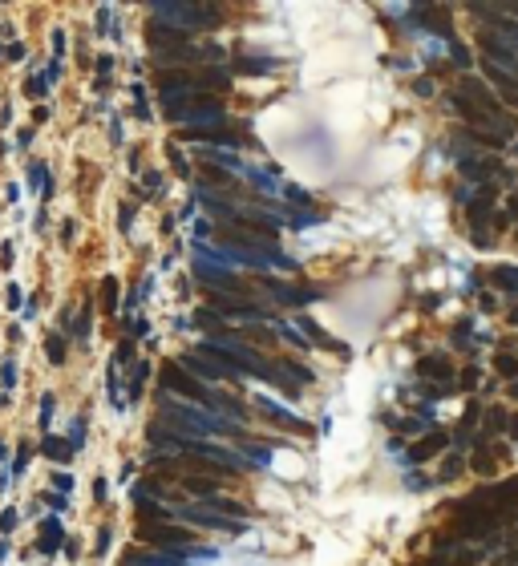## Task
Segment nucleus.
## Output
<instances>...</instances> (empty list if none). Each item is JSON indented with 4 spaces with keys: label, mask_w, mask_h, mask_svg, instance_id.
Wrapping results in <instances>:
<instances>
[{
    "label": "nucleus",
    "mask_w": 518,
    "mask_h": 566,
    "mask_svg": "<svg viewBox=\"0 0 518 566\" xmlns=\"http://www.w3.org/2000/svg\"><path fill=\"white\" fill-rule=\"evenodd\" d=\"M138 538H146V542H187L182 530H166V526H142Z\"/></svg>",
    "instance_id": "1"
},
{
    "label": "nucleus",
    "mask_w": 518,
    "mask_h": 566,
    "mask_svg": "<svg viewBox=\"0 0 518 566\" xmlns=\"http://www.w3.org/2000/svg\"><path fill=\"white\" fill-rule=\"evenodd\" d=\"M166 380H170V388H178V392H191V397H198V388H194L191 376H182V372L166 368Z\"/></svg>",
    "instance_id": "2"
},
{
    "label": "nucleus",
    "mask_w": 518,
    "mask_h": 566,
    "mask_svg": "<svg viewBox=\"0 0 518 566\" xmlns=\"http://www.w3.org/2000/svg\"><path fill=\"white\" fill-rule=\"evenodd\" d=\"M45 356L53 360V364H61V360H65V340H61V336L45 340Z\"/></svg>",
    "instance_id": "3"
},
{
    "label": "nucleus",
    "mask_w": 518,
    "mask_h": 566,
    "mask_svg": "<svg viewBox=\"0 0 518 566\" xmlns=\"http://www.w3.org/2000/svg\"><path fill=\"white\" fill-rule=\"evenodd\" d=\"M421 372H425V376H450L446 360H421Z\"/></svg>",
    "instance_id": "4"
},
{
    "label": "nucleus",
    "mask_w": 518,
    "mask_h": 566,
    "mask_svg": "<svg viewBox=\"0 0 518 566\" xmlns=\"http://www.w3.org/2000/svg\"><path fill=\"white\" fill-rule=\"evenodd\" d=\"M498 372L502 376H518V356H498Z\"/></svg>",
    "instance_id": "5"
},
{
    "label": "nucleus",
    "mask_w": 518,
    "mask_h": 566,
    "mask_svg": "<svg viewBox=\"0 0 518 566\" xmlns=\"http://www.w3.org/2000/svg\"><path fill=\"white\" fill-rule=\"evenodd\" d=\"M45 453H49V457H57V461H65V457H69V449H65L61 441H45Z\"/></svg>",
    "instance_id": "6"
},
{
    "label": "nucleus",
    "mask_w": 518,
    "mask_h": 566,
    "mask_svg": "<svg viewBox=\"0 0 518 566\" xmlns=\"http://www.w3.org/2000/svg\"><path fill=\"white\" fill-rule=\"evenodd\" d=\"M113 307H118V283H106V311H113Z\"/></svg>",
    "instance_id": "7"
},
{
    "label": "nucleus",
    "mask_w": 518,
    "mask_h": 566,
    "mask_svg": "<svg viewBox=\"0 0 518 566\" xmlns=\"http://www.w3.org/2000/svg\"><path fill=\"white\" fill-rule=\"evenodd\" d=\"M514 323H518V307H514Z\"/></svg>",
    "instance_id": "8"
}]
</instances>
